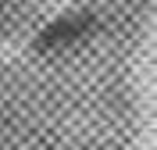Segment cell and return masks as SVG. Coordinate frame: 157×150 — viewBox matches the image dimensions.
I'll return each instance as SVG.
<instances>
[{
	"label": "cell",
	"instance_id": "obj_1",
	"mask_svg": "<svg viewBox=\"0 0 157 150\" xmlns=\"http://www.w3.org/2000/svg\"><path fill=\"white\" fill-rule=\"evenodd\" d=\"M100 25V14L89 7H78L68 11V14H57L54 21H47L43 29L36 32L32 40V50L36 54H61V50H71L78 43H86Z\"/></svg>",
	"mask_w": 157,
	"mask_h": 150
},
{
	"label": "cell",
	"instance_id": "obj_2",
	"mask_svg": "<svg viewBox=\"0 0 157 150\" xmlns=\"http://www.w3.org/2000/svg\"><path fill=\"white\" fill-rule=\"evenodd\" d=\"M18 11H21V0H0V32L18 18Z\"/></svg>",
	"mask_w": 157,
	"mask_h": 150
}]
</instances>
